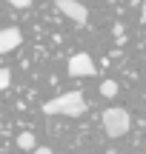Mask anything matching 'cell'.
Listing matches in <instances>:
<instances>
[{
  "label": "cell",
  "instance_id": "1",
  "mask_svg": "<svg viewBox=\"0 0 146 154\" xmlns=\"http://www.w3.org/2000/svg\"><path fill=\"white\" fill-rule=\"evenodd\" d=\"M43 111L46 114H63V117H80L86 114V100L80 91H66L52 97L49 103H43Z\"/></svg>",
  "mask_w": 146,
  "mask_h": 154
},
{
  "label": "cell",
  "instance_id": "2",
  "mask_svg": "<svg viewBox=\"0 0 146 154\" xmlns=\"http://www.w3.org/2000/svg\"><path fill=\"white\" fill-rule=\"evenodd\" d=\"M132 120H129V111L126 109H118V106H112V109L103 111V131L109 134V137H123L126 131H129Z\"/></svg>",
  "mask_w": 146,
  "mask_h": 154
},
{
  "label": "cell",
  "instance_id": "3",
  "mask_svg": "<svg viewBox=\"0 0 146 154\" xmlns=\"http://www.w3.org/2000/svg\"><path fill=\"white\" fill-rule=\"evenodd\" d=\"M57 11L60 14H66L72 23H86L89 20V9H86L83 3H78V0H57Z\"/></svg>",
  "mask_w": 146,
  "mask_h": 154
},
{
  "label": "cell",
  "instance_id": "4",
  "mask_svg": "<svg viewBox=\"0 0 146 154\" xmlns=\"http://www.w3.org/2000/svg\"><path fill=\"white\" fill-rule=\"evenodd\" d=\"M69 74L72 77H92L95 74V63L86 51H78L75 57H69Z\"/></svg>",
  "mask_w": 146,
  "mask_h": 154
},
{
  "label": "cell",
  "instance_id": "5",
  "mask_svg": "<svg viewBox=\"0 0 146 154\" xmlns=\"http://www.w3.org/2000/svg\"><path fill=\"white\" fill-rule=\"evenodd\" d=\"M20 43H23L20 29L9 26V29H3V32H0V54H9V51H14Z\"/></svg>",
  "mask_w": 146,
  "mask_h": 154
},
{
  "label": "cell",
  "instance_id": "6",
  "mask_svg": "<svg viewBox=\"0 0 146 154\" xmlns=\"http://www.w3.org/2000/svg\"><path fill=\"white\" fill-rule=\"evenodd\" d=\"M17 146H20L23 151H34V134H32V131L17 134Z\"/></svg>",
  "mask_w": 146,
  "mask_h": 154
},
{
  "label": "cell",
  "instance_id": "7",
  "mask_svg": "<svg viewBox=\"0 0 146 154\" xmlns=\"http://www.w3.org/2000/svg\"><path fill=\"white\" fill-rule=\"evenodd\" d=\"M100 94L103 97H115V94H118V83L115 80H103L100 83Z\"/></svg>",
  "mask_w": 146,
  "mask_h": 154
},
{
  "label": "cell",
  "instance_id": "8",
  "mask_svg": "<svg viewBox=\"0 0 146 154\" xmlns=\"http://www.w3.org/2000/svg\"><path fill=\"white\" fill-rule=\"evenodd\" d=\"M9 83H11V72L9 69H0V88H9Z\"/></svg>",
  "mask_w": 146,
  "mask_h": 154
},
{
  "label": "cell",
  "instance_id": "9",
  "mask_svg": "<svg viewBox=\"0 0 146 154\" xmlns=\"http://www.w3.org/2000/svg\"><path fill=\"white\" fill-rule=\"evenodd\" d=\"M34 0H9V6H14V9H29Z\"/></svg>",
  "mask_w": 146,
  "mask_h": 154
},
{
  "label": "cell",
  "instance_id": "10",
  "mask_svg": "<svg viewBox=\"0 0 146 154\" xmlns=\"http://www.w3.org/2000/svg\"><path fill=\"white\" fill-rule=\"evenodd\" d=\"M34 154H52V149H46V146H40V149H34Z\"/></svg>",
  "mask_w": 146,
  "mask_h": 154
}]
</instances>
